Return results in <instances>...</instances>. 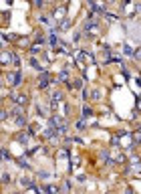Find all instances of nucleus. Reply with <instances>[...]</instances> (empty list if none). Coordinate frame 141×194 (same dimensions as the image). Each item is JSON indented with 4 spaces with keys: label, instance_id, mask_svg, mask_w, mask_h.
<instances>
[{
    "label": "nucleus",
    "instance_id": "obj_1",
    "mask_svg": "<svg viewBox=\"0 0 141 194\" xmlns=\"http://www.w3.org/2000/svg\"><path fill=\"white\" fill-rule=\"evenodd\" d=\"M6 79H8V85H12V87H16V85H20V83H22V75H20V71L8 73Z\"/></svg>",
    "mask_w": 141,
    "mask_h": 194
},
{
    "label": "nucleus",
    "instance_id": "obj_2",
    "mask_svg": "<svg viewBox=\"0 0 141 194\" xmlns=\"http://www.w3.org/2000/svg\"><path fill=\"white\" fill-rule=\"evenodd\" d=\"M65 12H67V10H65V6H58V8L54 10V16H52V18H54L56 22H63V18H65Z\"/></svg>",
    "mask_w": 141,
    "mask_h": 194
},
{
    "label": "nucleus",
    "instance_id": "obj_3",
    "mask_svg": "<svg viewBox=\"0 0 141 194\" xmlns=\"http://www.w3.org/2000/svg\"><path fill=\"white\" fill-rule=\"evenodd\" d=\"M48 123H50V125H54L56 129H58V127H63V125H67V123H65V121H63L61 117H56V115H52V117H50V121H48Z\"/></svg>",
    "mask_w": 141,
    "mask_h": 194
},
{
    "label": "nucleus",
    "instance_id": "obj_4",
    "mask_svg": "<svg viewBox=\"0 0 141 194\" xmlns=\"http://www.w3.org/2000/svg\"><path fill=\"white\" fill-rule=\"evenodd\" d=\"M12 57H14V53H8V51H4V53H2V57H0L2 65H8V63L12 61Z\"/></svg>",
    "mask_w": 141,
    "mask_h": 194
},
{
    "label": "nucleus",
    "instance_id": "obj_5",
    "mask_svg": "<svg viewBox=\"0 0 141 194\" xmlns=\"http://www.w3.org/2000/svg\"><path fill=\"white\" fill-rule=\"evenodd\" d=\"M47 85H48V73H47V71H43V75H41V81H39V87H41V89H45Z\"/></svg>",
    "mask_w": 141,
    "mask_h": 194
},
{
    "label": "nucleus",
    "instance_id": "obj_6",
    "mask_svg": "<svg viewBox=\"0 0 141 194\" xmlns=\"http://www.w3.org/2000/svg\"><path fill=\"white\" fill-rule=\"evenodd\" d=\"M12 101H14V103H20V105H24V103H26V95H18V97H12Z\"/></svg>",
    "mask_w": 141,
    "mask_h": 194
},
{
    "label": "nucleus",
    "instance_id": "obj_7",
    "mask_svg": "<svg viewBox=\"0 0 141 194\" xmlns=\"http://www.w3.org/2000/svg\"><path fill=\"white\" fill-rule=\"evenodd\" d=\"M18 164H20L22 168H30V162H28V158H20V160H18Z\"/></svg>",
    "mask_w": 141,
    "mask_h": 194
},
{
    "label": "nucleus",
    "instance_id": "obj_8",
    "mask_svg": "<svg viewBox=\"0 0 141 194\" xmlns=\"http://www.w3.org/2000/svg\"><path fill=\"white\" fill-rule=\"evenodd\" d=\"M28 140H30V136H28V134H20V136H18V142H22V144H26Z\"/></svg>",
    "mask_w": 141,
    "mask_h": 194
},
{
    "label": "nucleus",
    "instance_id": "obj_9",
    "mask_svg": "<svg viewBox=\"0 0 141 194\" xmlns=\"http://www.w3.org/2000/svg\"><path fill=\"white\" fill-rule=\"evenodd\" d=\"M0 180H2L4 184H8V182H10V174H8V172H2V176H0Z\"/></svg>",
    "mask_w": 141,
    "mask_h": 194
},
{
    "label": "nucleus",
    "instance_id": "obj_10",
    "mask_svg": "<svg viewBox=\"0 0 141 194\" xmlns=\"http://www.w3.org/2000/svg\"><path fill=\"white\" fill-rule=\"evenodd\" d=\"M123 53H125V55H131V57H133V53H135V51H133V49H131L129 45H125V47H123Z\"/></svg>",
    "mask_w": 141,
    "mask_h": 194
},
{
    "label": "nucleus",
    "instance_id": "obj_11",
    "mask_svg": "<svg viewBox=\"0 0 141 194\" xmlns=\"http://www.w3.org/2000/svg\"><path fill=\"white\" fill-rule=\"evenodd\" d=\"M69 77V73H67V71H61V73H58V81H63V83H67V81H65V79Z\"/></svg>",
    "mask_w": 141,
    "mask_h": 194
},
{
    "label": "nucleus",
    "instance_id": "obj_12",
    "mask_svg": "<svg viewBox=\"0 0 141 194\" xmlns=\"http://www.w3.org/2000/svg\"><path fill=\"white\" fill-rule=\"evenodd\" d=\"M0 156H2L4 160H10V154H8V150H6V148H2V150H0Z\"/></svg>",
    "mask_w": 141,
    "mask_h": 194
},
{
    "label": "nucleus",
    "instance_id": "obj_13",
    "mask_svg": "<svg viewBox=\"0 0 141 194\" xmlns=\"http://www.w3.org/2000/svg\"><path fill=\"white\" fill-rule=\"evenodd\" d=\"M73 87H75V89H81V87H83V79H75Z\"/></svg>",
    "mask_w": 141,
    "mask_h": 194
},
{
    "label": "nucleus",
    "instance_id": "obj_14",
    "mask_svg": "<svg viewBox=\"0 0 141 194\" xmlns=\"http://www.w3.org/2000/svg\"><path fill=\"white\" fill-rule=\"evenodd\" d=\"M30 134H39V123H30Z\"/></svg>",
    "mask_w": 141,
    "mask_h": 194
},
{
    "label": "nucleus",
    "instance_id": "obj_15",
    "mask_svg": "<svg viewBox=\"0 0 141 194\" xmlns=\"http://www.w3.org/2000/svg\"><path fill=\"white\" fill-rule=\"evenodd\" d=\"M133 142H135V144H141V127H139V131L133 136Z\"/></svg>",
    "mask_w": 141,
    "mask_h": 194
},
{
    "label": "nucleus",
    "instance_id": "obj_16",
    "mask_svg": "<svg viewBox=\"0 0 141 194\" xmlns=\"http://www.w3.org/2000/svg\"><path fill=\"white\" fill-rule=\"evenodd\" d=\"M91 113H93V111H91V107H83V117H89Z\"/></svg>",
    "mask_w": 141,
    "mask_h": 194
},
{
    "label": "nucleus",
    "instance_id": "obj_17",
    "mask_svg": "<svg viewBox=\"0 0 141 194\" xmlns=\"http://www.w3.org/2000/svg\"><path fill=\"white\" fill-rule=\"evenodd\" d=\"M20 182H22V186H30V184H32V180H30V178H22Z\"/></svg>",
    "mask_w": 141,
    "mask_h": 194
},
{
    "label": "nucleus",
    "instance_id": "obj_18",
    "mask_svg": "<svg viewBox=\"0 0 141 194\" xmlns=\"http://www.w3.org/2000/svg\"><path fill=\"white\" fill-rule=\"evenodd\" d=\"M12 65H14V67H18V65H20V59H18V57H16V55H14V57H12Z\"/></svg>",
    "mask_w": 141,
    "mask_h": 194
},
{
    "label": "nucleus",
    "instance_id": "obj_19",
    "mask_svg": "<svg viewBox=\"0 0 141 194\" xmlns=\"http://www.w3.org/2000/svg\"><path fill=\"white\" fill-rule=\"evenodd\" d=\"M133 57H135V59H139V61H141V49H137V51L133 53Z\"/></svg>",
    "mask_w": 141,
    "mask_h": 194
},
{
    "label": "nucleus",
    "instance_id": "obj_20",
    "mask_svg": "<svg viewBox=\"0 0 141 194\" xmlns=\"http://www.w3.org/2000/svg\"><path fill=\"white\" fill-rule=\"evenodd\" d=\"M39 51H41V47H39V45H36V47H34V45L30 47V53H39Z\"/></svg>",
    "mask_w": 141,
    "mask_h": 194
},
{
    "label": "nucleus",
    "instance_id": "obj_21",
    "mask_svg": "<svg viewBox=\"0 0 141 194\" xmlns=\"http://www.w3.org/2000/svg\"><path fill=\"white\" fill-rule=\"evenodd\" d=\"M99 97H101V93H99V91H93V97H91V99H97V101H99Z\"/></svg>",
    "mask_w": 141,
    "mask_h": 194
},
{
    "label": "nucleus",
    "instance_id": "obj_22",
    "mask_svg": "<svg viewBox=\"0 0 141 194\" xmlns=\"http://www.w3.org/2000/svg\"><path fill=\"white\" fill-rule=\"evenodd\" d=\"M69 24H71V22H69V20H63V22H61V29H67V26H69Z\"/></svg>",
    "mask_w": 141,
    "mask_h": 194
},
{
    "label": "nucleus",
    "instance_id": "obj_23",
    "mask_svg": "<svg viewBox=\"0 0 141 194\" xmlns=\"http://www.w3.org/2000/svg\"><path fill=\"white\" fill-rule=\"evenodd\" d=\"M81 95H83V99H89V91H87V89H83V93H81Z\"/></svg>",
    "mask_w": 141,
    "mask_h": 194
},
{
    "label": "nucleus",
    "instance_id": "obj_24",
    "mask_svg": "<svg viewBox=\"0 0 141 194\" xmlns=\"http://www.w3.org/2000/svg\"><path fill=\"white\" fill-rule=\"evenodd\" d=\"M0 119H8V111H2V113H0Z\"/></svg>",
    "mask_w": 141,
    "mask_h": 194
},
{
    "label": "nucleus",
    "instance_id": "obj_25",
    "mask_svg": "<svg viewBox=\"0 0 141 194\" xmlns=\"http://www.w3.org/2000/svg\"><path fill=\"white\" fill-rule=\"evenodd\" d=\"M34 4H36V6L41 8V6H43V0H34Z\"/></svg>",
    "mask_w": 141,
    "mask_h": 194
}]
</instances>
